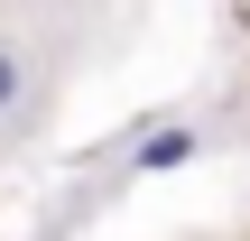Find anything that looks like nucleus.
Returning a JSON list of instances; mask_svg holds the SVG:
<instances>
[{"label": "nucleus", "mask_w": 250, "mask_h": 241, "mask_svg": "<svg viewBox=\"0 0 250 241\" xmlns=\"http://www.w3.org/2000/svg\"><path fill=\"white\" fill-rule=\"evenodd\" d=\"M186 158H195V130H186V121H176V130H148V139H139V167H148V176H167V167H186Z\"/></svg>", "instance_id": "f257e3e1"}, {"label": "nucleus", "mask_w": 250, "mask_h": 241, "mask_svg": "<svg viewBox=\"0 0 250 241\" xmlns=\"http://www.w3.org/2000/svg\"><path fill=\"white\" fill-rule=\"evenodd\" d=\"M19 102V56H0V111Z\"/></svg>", "instance_id": "f03ea898"}]
</instances>
